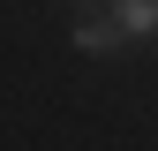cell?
<instances>
[{"label": "cell", "instance_id": "obj_2", "mask_svg": "<svg viewBox=\"0 0 158 151\" xmlns=\"http://www.w3.org/2000/svg\"><path fill=\"white\" fill-rule=\"evenodd\" d=\"M113 15L128 38H158V0H113Z\"/></svg>", "mask_w": 158, "mask_h": 151}, {"label": "cell", "instance_id": "obj_1", "mask_svg": "<svg viewBox=\"0 0 158 151\" xmlns=\"http://www.w3.org/2000/svg\"><path fill=\"white\" fill-rule=\"evenodd\" d=\"M113 45H128L121 15H113V23H75V53H113Z\"/></svg>", "mask_w": 158, "mask_h": 151}]
</instances>
